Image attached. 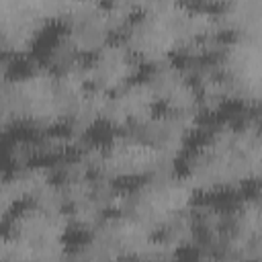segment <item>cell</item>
<instances>
[{"label":"cell","mask_w":262,"mask_h":262,"mask_svg":"<svg viewBox=\"0 0 262 262\" xmlns=\"http://www.w3.org/2000/svg\"><path fill=\"white\" fill-rule=\"evenodd\" d=\"M242 205V199L237 194L235 188H215V190H209V205L207 209H213L221 215H229V213H235Z\"/></svg>","instance_id":"5b68a950"},{"label":"cell","mask_w":262,"mask_h":262,"mask_svg":"<svg viewBox=\"0 0 262 262\" xmlns=\"http://www.w3.org/2000/svg\"><path fill=\"white\" fill-rule=\"evenodd\" d=\"M37 68L29 53H10L8 59L2 61V76L10 84H23L37 74Z\"/></svg>","instance_id":"7a4b0ae2"},{"label":"cell","mask_w":262,"mask_h":262,"mask_svg":"<svg viewBox=\"0 0 262 262\" xmlns=\"http://www.w3.org/2000/svg\"><path fill=\"white\" fill-rule=\"evenodd\" d=\"M76 61H78V66L92 68V66L98 61V53H96V51H92V49H84V51H80V53L76 55Z\"/></svg>","instance_id":"44dd1931"},{"label":"cell","mask_w":262,"mask_h":262,"mask_svg":"<svg viewBox=\"0 0 262 262\" xmlns=\"http://www.w3.org/2000/svg\"><path fill=\"white\" fill-rule=\"evenodd\" d=\"M168 59H170V66L174 70H186V68H190L194 63V55L190 51H186V49H172Z\"/></svg>","instance_id":"5bb4252c"},{"label":"cell","mask_w":262,"mask_h":262,"mask_svg":"<svg viewBox=\"0 0 262 262\" xmlns=\"http://www.w3.org/2000/svg\"><path fill=\"white\" fill-rule=\"evenodd\" d=\"M147 111H149V117H151L154 121H166V119H170V117L174 115V106H172V102L166 100V98H154V100L149 102Z\"/></svg>","instance_id":"8fae6325"},{"label":"cell","mask_w":262,"mask_h":262,"mask_svg":"<svg viewBox=\"0 0 262 262\" xmlns=\"http://www.w3.org/2000/svg\"><path fill=\"white\" fill-rule=\"evenodd\" d=\"M154 76H156V63L141 59V61H137V63L133 66V72H131V76L127 78V82L133 84V86H141V84H147Z\"/></svg>","instance_id":"30bf717a"},{"label":"cell","mask_w":262,"mask_h":262,"mask_svg":"<svg viewBox=\"0 0 262 262\" xmlns=\"http://www.w3.org/2000/svg\"><path fill=\"white\" fill-rule=\"evenodd\" d=\"M98 6L104 8V10H111L115 6V0H98Z\"/></svg>","instance_id":"cb8c5ba5"},{"label":"cell","mask_w":262,"mask_h":262,"mask_svg":"<svg viewBox=\"0 0 262 262\" xmlns=\"http://www.w3.org/2000/svg\"><path fill=\"white\" fill-rule=\"evenodd\" d=\"M145 16H147V12L143 10V8H131L129 10V14H127V27H137V25H141L143 20H145Z\"/></svg>","instance_id":"7402d4cb"},{"label":"cell","mask_w":262,"mask_h":262,"mask_svg":"<svg viewBox=\"0 0 262 262\" xmlns=\"http://www.w3.org/2000/svg\"><path fill=\"white\" fill-rule=\"evenodd\" d=\"M12 141L6 133H0V176L8 178L14 172V160H12Z\"/></svg>","instance_id":"9c48e42d"},{"label":"cell","mask_w":262,"mask_h":262,"mask_svg":"<svg viewBox=\"0 0 262 262\" xmlns=\"http://www.w3.org/2000/svg\"><path fill=\"white\" fill-rule=\"evenodd\" d=\"M4 133L8 135V139H10L12 143H31V141H35V137H37L35 127L29 125V123H23V121L12 123Z\"/></svg>","instance_id":"ba28073f"},{"label":"cell","mask_w":262,"mask_h":262,"mask_svg":"<svg viewBox=\"0 0 262 262\" xmlns=\"http://www.w3.org/2000/svg\"><path fill=\"white\" fill-rule=\"evenodd\" d=\"M242 201H256L260 196V180L258 178H244L239 188H235Z\"/></svg>","instance_id":"4fadbf2b"},{"label":"cell","mask_w":262,"mask_h":262,"mask_svg":"<svg viewBox=\"0 0 262 262\" xmlns=\"http://www.w3.org/2000/svg\"><path fill=\"white\" fill-rule=\"evenodd\" d=\"M203 254H201V248L196 242L192 244H182L174 250V258L176 260H182V262H192V260H199Z\"/></svg>","instance_id":"2e32d148"},{"label":"cell","mask_w":262,"mask_h":262,"mask_svg":"<svg viewBox=\"0 0 262 262\" xmlns=\"http://www.w3.org/2000/svg\"><path fill=\"white\" fill-rule=\"evenodd\" d=\"M115 139H117V127L108 119H96L84 131V141L96 149L111 147L115 143Z\"/></svg>","instance_id":"3957f363"},{"label":"cell","mask_w":262,"mask_h":262,"mask_svg":"<svg viewBox=\"0 0 262 262\" xmlns=\"http://www.w3.org/2000/svg\"><path fill=\"white\" fill-rule=\"evenodd\" d=\"M31 209H33V201H31L29 196H20V199H16V201L10 203V207H8V211H6V217L12 219V221H18V219H23Z\"/></svg>","instance_id":"7c38bea8"},{"label":"cell","mask_w":262,"mask_h":262,"mask_svg":"<svg viewBox=\"0 0 262 262\" xmlns=\"http://www.w3.org/2000/svg\"><path fill=\"white\" fill-rule=\"evenodd\" d=\"M68 35H70V25L63 18H49L33 33L27 53L39 68L47 66V63H51L53 55L57 53L59 45L63 43V39Z\"/></svg>","instance_id":"6da1fadb"},{"label":"cell","mask_w":262,"mask_h":262,"mask_svg":"<svg viewBox=\"0 0 262 262\" xmlns=\"http://www.w3.org/2000/svg\"><path fill=\"white\" fill-rule=\"evenodd\" d=\"M92 239H94L92 229L84 223H78V221L68 223L59 233V244L68 252H80V250L88 248L92 244Z\"/></svg>","instance_id":"277c9868"},{"label":"cell","mask_w":262,"mask_h":262,"mask_svg":"<svg viewBox=\"0 0 262 262\" xmlns=\"http://www.w3.org/2000/svg\"><path fill=\"white\" fill-rule=\"evenodd\" d=\"M147 184L145 174H123L113 180V190L119 194H135Z\"/></svg>","instance_id":"52a82bcc"},{"label":"cell","mask_w":262,"mask_h":262,"mask_svg":"<svg viewBox=\"0 0 262 262\" xmlns=\"http://www.w3.org/2000/svg\"><path fill=\"white\" fill-rule=\"evenodd\" d=\"M47 135L51 137V139H68L70 135H72V125H68V123H53L51 127H47Z\"/></svg>","instance_id":"d6986e66"},{"label":"cell","mask_w":262,"mask_h":262,"mask_svg":"<svg viewBox=\"0 0 262 262\" xmlns=\"http://www.w3.org/2000/svg\"><path fill=\"white\" fill-rule=\"evenodd\" d=\"M213 143V131L194 125L192 129H188L182 137V154L186 156H196L203 149H207Z\"/></svg>","instance_id":"8992f818"},{"label":"cell","mask_w":262,"mask_h":262,"mask_svg":"<svg viewBox=\"0 0 262 262\" xmlns=\"http://www.w3.org/2000/svg\"><path fill=\"white\" fill-rule=\"evenodd\" d=\"M178 6L188 14H205L207 0H178Z\"/></svg>","instance_id":"ffe728a7"},{"label":"cell","mask_w":262,"mask_h":262,"mask_svg":"<svg viewBox=\"0 0 262 262\" xmlns=\"http://www.w3.org/2000/svg\"><path fill=\"white\" fill-rule=\"evenodd\" d=\"M192 174V164H190V156L180 154L174 162H172V176L176 180H184Z\"/></svg>","instance_id":"9a60e30c"},{"label":"cell","mask_w":262,"mask_h":262,"mask_svg":"<svg viewBox=\"0 0 262 262\" xmlns=\"http://www.w3.org/2000/svg\"><path fill=\"white\" fill-rule=\"evenodd\" d=\"M12 227H14V221L4 215V217L0 219V242H6V239L12 235V231H14Z\"/></svg>","instance_id":"603a6c76"},{"label":"cell","mask_w":262,"mask_h":262,"mask_svg":"<svg viewBox=\"0 0 262 262\" xmlns=\"http://www.w3.org/2000/svg\"><path fill=\"white\" fill-rule=\"evenodd\" d=\"M239 41V33L235 31V29H221V31H217V35H215V43L219 45V47H231V45H235Z\"/></svg>","instance_id":"ac0fdd59"},{"label":"cell","mask_w":262,"mask_h":262,"mask_svg":"<svg viewBox=\"0 0 262 262\" xmlns=\"http://www.w3.org/2000/svg\"><path fill=\"white\" fill-rule=\"evenodd\" d=\"M129 39V27H119V29H111L106 33V45L108 47H123Z\"/></svg>","instance_id":"e0dca14e"}]
</instances>
